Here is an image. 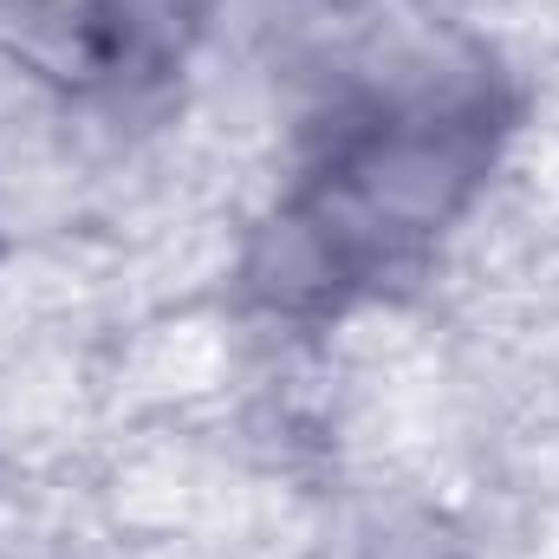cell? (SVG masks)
<instances>
[{
  "mask_svg": "<svg viewBox=\"0 0 559 559\" xmlns=\"http://www.w3.org/2000/svg\"><path fill=\"white\" fill-rule=\"evenodd\" d=\"M332 7H358V0H332Z\"/></svg>",
  "mask_w": 559,
  "mask_h": 559,
  "instance_id": "2",
  "label": "cell"
},
{
  "mask_svg": "<svg viewBox=\"0 0 559 559\" xmlns=\"http://www.w3.org/2000/svg\"><path fill=\"white\" fill-rule=\"evenodd\" d=\"M521 118L527 92L481 39H411L338 72L241 235V312L319 332L417 286L488 202Z\"/></svg>",
  "mask_w": 559,
  "mask_h": 559,
  "instance_id": "1",
  "label": "cell"
}]
</instances>
